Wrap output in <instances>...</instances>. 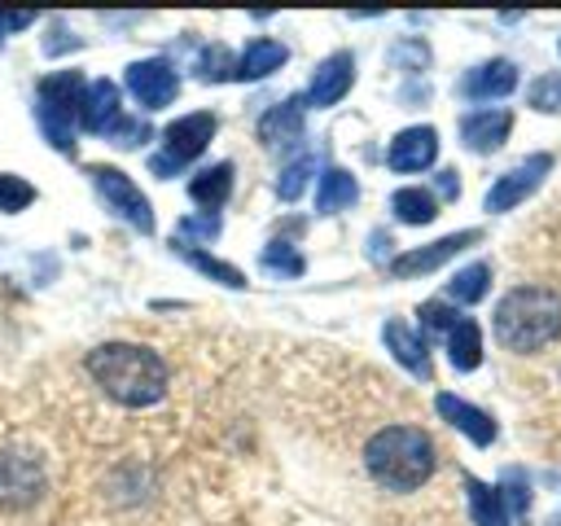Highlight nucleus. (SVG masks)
I'll list each match as a JSON object with an SVG mask.
<instances>
[{"mask_svg": "<svg viewBox=\"0 0 561 526\" xmlns=\"http://www.w3.org/2000/svg\"><path fill=\"white\" fill-rule=\"evenodd\" d=\"M88 175H92L96 193L105 197V206H110L118 219H127L136 232H153V206H149V197L131 184V175H123L118 167H105V162H92Z\"/></svg>", "mask_w": 561, "mask_h": 526, "instance_id": "7", "label": "nucleus"}, {"mask_svg": "<svg viewBox=\"0 0 561 526\" xmlns=\"http://www.w3.org/2000/svg\"><path fill=\"white\" fill-rule=\"evenodd\" d=\"M83 75L79 70H57L48 79H39V92H35V118L48 136L53 149L61 153H75V127H79V110H83Z\"/></svg>", "mask_w": 561, "mask_h": 526, "instance_id": "4", "label": "nucleus"}, {"mask_svg": "<svg viewBox=\"0 0 561 526\" xmlns=\"http://www.w3.org/2000/svg\"><path fill=\"white\" fill-rule=\"evenodd\" d=\"M48 495V473L39 451L22 443H0V513H26Z\"/></svg>", "mask_w": 561, "mask_h": 526, "instance_id": "5", "label": "nucleus"}, {"mask_svg": "<svg viewBox=\"0 0 561 526\" xmlns=\"http://www.w3.org/2000/svg\"><path fill=\"white\" fill-rule=\"evenodd\" d=\"M513 88H517V66L504 61V57L482 61V66H473V70L460 79V92H465L469 101H500V96H508Z\"/></svg>", "mask_w": 561, "mask_h": 526, "instance_id": "17", "label": "nucleus"}, {"mask_svg": "<svg viewBox=\"0 0 561 526\" xmlns=\"http://www.w3.org/2000/svg\"><path fill=\"white\" fill-rule=\"evenodd\" d=\"M495 338L500 346L530 355L561 338V294L548 285H517L495 307Z\"/></svg>", "mask_w": 561, "mask_h": 526, "instance_id": "3", "label": "nucleus"}, {"mask_svg": "<svg viewBox=\"0 0 561 526\" xmlns=\"http://www.w3.org/2000/svg\"><path fill=\"white\" fill-rule=\"evenodd\" d=\"M486 289H491V267L486 263H469V267H460L451 281H447V298L451 302H478V298H486Z\"/></svg>", "mask_w": 561, "mask_h": 526, "instance_id": "26", "label": "nucleus"}, {"mask_svg": "<svg viewBox=\"0 0 561 526\" xmlns=\"http://www.w3.org/2000/svg\"><path fill=\"white\" fill-rule=\"evenodd\" d=\"M390 210L399 224H430L438 215V197L430 188H399L390 197Z\"/></svg>", "mask_w": 561, "mask_h": 526, "instance_id": "25", "label": "nucleus"}, {"mask_svg": "<svg viewBox=\"0 0 561 526\" xmlns=\"http://www.w3.org/2000/svg\"><path fill=\"white\" fill-rule=\"evenodd\" d=\"M197 75H202L206 83H224V79H237V61H232V53H228L224 44H210V48H202V57H197Z\"/></svg>", "mask_w": 561, "mask_h": 526, "instance_id": "28", "label": "nucleus"}, {"mask_svg": "<svg viewBox=\"0 0 561 526\" xmlns=\"http://www.w3.org/2000/svg\"><path fill=\"white\" fill-rule=\"evenodd\" d=\"M302 110H307L302 96H289V101L272 105V110L259 118L263 145H289V140H298V136H302Z\"/></svg>", "mask_w": 561, "mask_h": 526, "instance_id": "19", "label": "nucleus"}, {"mask_svg": "<svg viewBox=\"0 0 561 526\" xmlns=\"http://www.w3.org/2000/svg\"><path fill=\"white\" fill-rule=\"evenodd\" d=\"M123 79H127V92H131L145 110H162V105H171V101H175V92H180V75L171 70V61H167V57L131 61Z\"/></svg>", "mask_w": 561, "mask_h": 526, "instance_id": "9", "label": "nucleus"}, {"mask_svg": "<svg viewBox=\"0 0 561 526\" xmlns=\"http://www.w3.org/2000/svg\"><path fill=\"white\" fill-rule=\"evenodd\" d=\"M355 202H359V184H355V175H351L346 167H329V171L320 175L316 206H320L324 215H333V210H346V206H355Z\"/></svg>", "mask_w": 561, "mask_h": 526, "instance_id": "21", "label": "nucleus"}, {"mask_svg": "<svg viewBox=\"0 0 561 526\" xmlns=\"http://www.w3.org/2000/svg\"><path fill=\"white\" fill-rule=\"evenodd\" d=\"M31 22H35V13H26V9L22 13H0V39L13 35V31H22V26H31Z\"/></svg>", "mask_w": 561, "mask_h": 526, "instance_id": "35", "label": "nucleus"}, {"mask_svg": "<svg viewBox=\"0 0 561 526\" xmlns=\"http://www.w3.org/2000/svg\"><path fill=\"white\" fill-rule=\"evenodd\" d=\"M513 132V114L508 110H473L460 118V140L473 153H495Z\"/></svg>", "mask_w": 561, "mask_h": 526, "instance_id": "14", "label": "nucleus"}, {"mask_svg": "<svg viewBox=\"0 0 561 526\" xmlns=\"http://www.w3.org/2000/svg\"><path fill=\"white\" fill-rule=\"evenodd\" d=\"M447 359H451V368H460V373H473V368L482 364V329H478L469 316H460L456 329L447 333Z\"/></svg>", "mask_w": 561, "mask_h": 526, "instance_id": "22", "label": "nucleus"}, {"mask_svg": "<svg viewBox=\"0 0 561 526\" xmlns=\"http://www.w3.org/2000/svg\"><path fill=\"white\" fill-rule=\"evenodd\" d=\"M500 500H504V508L517 517V522H526V508H530V487H526V473L522 469H508L504 478H500Z\"/></svg>", "mask_w": 561, "mask_h": 526, "instance_id": "29", "label": "nucleus"}, {"mask_svg": "<svg viewBox=\"0 0 561 526\" xmlns=\"http://www.w3.org/2000/svg\"><path fill=\"white\" fill-rule=\"evenodd\" d=\"M438 193L443 197H456V171H438Z\"/></svg>", "mask_w": 561, "mask_h": 526, "instance_id": "36", "label": "nucleus"}, {"mask_svg": "<svg viewBox=\"0 0 561 526\" xmlns=\"http://www.w3.org/2000/svg\"><path fill=\"white\" fill-rule=\"evenodd\" d=\"M311 171H316V158H311V153L294 158V162L280 171V180H276V197H280V202H298L302 188H307V180H311Z\"/></svg>", "mask_w": 561, "mask_h": 526, "instance_id": "27", "label": "nucleus"}, {"mask_svg": "<svg viewBox=\"0 0 561 526\" xmlns=\"http://www.w3.org/2000/svg\"><path fill=\"white\" fill-rule=\"evenodd\" d=\"M123 123V101L114 79H92L83 92V110H79V127L92 136H114V127Z\"/></svg>", "mask_w": 561, "mask_h": 526, "instance_id": "12", "label": "nucleus"}, {"mask_svg": "<svg viewBox=\"0 0 561 526\" xmlns=\"http://www.w3.org/2000/svg\"><path fill=\"white\" fill-rule=\"evenodd\" d=\"M548 171H552V153H530V158H522L513 171H504V175L486 188V210H491V215L513 210L517 202H526V197L543 184Z\"/></svg>", "mask_w": 561, "mask_h": 526, "instance_id": "8", "label": "nucleus"}, {"mask_svg": "<svg viewBox=\"0 0 561 526\" xmlns=\"http://www.w3.org/2000/svg\"><path fill=\"white\" fill-rule=\"evenodd\" d=\"M232 162H215V167H206V171H197L193 180H188V197L206 210V215H219V206L228 202V193H232Z\"/></svg>", "mask_w": 561, "mask_h": 526, "instance_id": "20", "label": "nucleus"}, {"mask_svg": "<svg viewBox=\"0 0 561 526\" xmlns=\"http://www.w3.org/2000/svg\"><path fill=\"white\" fill-rule=\"evenodd\" d=\"M351 83H355V57L351 53H333V57H324L320 66H316V75H311V83H307V92H302V101L307 105H337L346 92H351Z\"/></svg>", "mask_w": 561, "mask_h": 526, "instance_id": "11", "label": "nucleus"}, {"mask_svg": "<svg viewBox=\"0 0 561 526\" xmlns=\"http://www.w3.org/2000/svg\"><path fill=\"white\" fill-rule=\"evenodd\" d=\"M416 316H421L425 333H451V329H456V320H460L447 302H421V311H416Z\"/></svg>", "mask_w": 561, "mask_h": 526, "instance_id": "33", "label": "nucleus"}, {"mask_svg": "<svg viewBox=\"0 0 561 526\" xmlns=\"http://www.w3.org/2000/svg\"><path fill=\"white\" fill-rule=\"evenodd\" d=\"M31 202H35V188H31L22 175L0 171V215H18V210H26Z\"/></svg>", "mask_w": 561, "mask_h": 526, "instance_id": "31", "label": "nucleus"}, {"mask_svg": "<svg viewBox=\"0 0 561 526\" xmlns=\"http://www.w3.org/2000/svg\"><path fill=\"white\" fill-rule=\"evenodd\" d=\"M557 48H561V44H557Z\"/></svg>", "mask_w": 561, "mask_h": 526, "instance_id": "37", "label": "nucleus"}, {"mask_svg": "<svg viewBox=\"0 0 561 526\" xmlns=\"http://www.w3.org/2000/svg\"><path fill=\"white\" fill-rule=\"evenodd\" d=\"M381 338H386V351L412 373V377H430L434 373V364H430V346H425V338L408 324V320H386V329H381Z\"/></svg>", "mask_w": 561, "mask_h": 526, "instance_id": "16", "label": "nucleus"}, {"mask_svg": "<svg viewBox=\"0 0 561 526\" xmlns=\"http://www.w3.org/2000/svg\"><path fill=\"white\" fill-rule=\"evenodd\" d=\"M465 500H469V517H473V526H504V522H508V508H504L500 491L486 487V482H478L473 473L465 478Z\"/></svg>", "mask_w": 561, "mask_h": 526, "instance_id": "24", "label": "nucleus"}, {"mask_svg": "<svg viewBox=\"0 0 561 526\" xmlns=\"http://www.w3.org/2000/svg\"><path fill=\"white\" fill-rule=\"evenodd\" d=\"M285 57H289V48H285L280 39L259 35V39H250V44H245V53L237 57V79H241V83L267 79L272 70H280V66H285Z\"/></svg>", "mask_w": 561, "mask_h": 526, "instance_id": "18", "label": "nucleus"}, {"mask_svg": "<svg viewBox=\"0 0 561 526\" xmlns=\"http://www.w3.org/2000/svg\"><path fill=\"white\" fill-rule=\"evenodd\" d=\"M434 438L416 425H386L364 443V469L386 491H416L434 473Z\"/></svg>", "mask_w": 561, "mask_h": 526, "instance_id": "2", "label": "nucleus"}, {"mask_svg": "<svg viewBox=\"0 0 561 526\" xmlns=\"http://www.w3.org/2000/svg\"><path fill=\"white\" fill-rule=\"evenodd\" d=\"M88 377L123 408H153L167 395V364L140 342H101L83 355Z\"/></svg>", "mask_w": 561, "mask_h": 526, "instance_id": "1", "label": "nucleus"}, {"mask_svg": "<svg viewBox=\"0 0 561 526\" xmlns=\"http://www.w3.org/2000/svg\"><path fill=\"white\" fill-rule=\"evenodd\" d=\"M434 158H438V132L434 127H403L386 149L390 171H403V175L408 171H425Z\"/></svg>", "mask_w": 561, "mask_h": 526, "instance_id": "13", "label": "nucleus"}, {"mask_svg": "<svg viewBox=\"0 0 561 526\" xmlns=\"http://www.w3.org/2000/svg\"><path fill=\"white\" fill-rule=\"evenodd\" d=\"M473 241H482L478 228L447 232V237H438V241H430V245H421V250H408V254L390 259V272H394V276H421V272H434V267H443L447 259H456V254H460L465 245H473Z\"/></svg>", "mask_w": 561, "mask_h": 526, "instance_id": "10", "label": "nucleus"}, {"mask_svg": "<svg viewBox=\"0 0 561 526\" xmlns=\"http://www.w3.org/2000/svg\"><path fill=\"white\" fill-rule=\"evenodd\" d=\"M526 96L539 114H561V75H539Z\"/></svg>", "mask_w": 561, "mask_h": 526, "instance_id": "32", "label": "nucleus"}, {"mask_svg": "<svg viewBox=\"0 0 561 526\" xmlns=\"http://www.w3.org/2000/svg\"><path fill=\"white\" fill-rule=\"evenodd\" d=\"M434 408H438V416H443L447 425H456L469 443H478V447H491V443H495V421H491L478 403H465L460 395H447V390H443V395L434 399Z\"/></svg>", "mask_w": 561, "mask_h": 526, "instance_id": "15", "label": "nucleus"}, {"mask_svg": "<svg viewBox=\"0 0 561 526\" xmlns=\"http://www.w3.org/2000/svg\"><path fill=\"white\" fill-rule=\"evenodd\" d=\"M263 267L276 272V276H302V254L289 245V241H267L263 245Z\"/></svg>", "mask_w": 561, "mask_h": 526, "instance_id": "30", "label": "nucleus"}, {"mask_svg": "<svg viewBox=\"0 0 561 526\" xmlns=\"http://www.w3.org/2000/svg\"><path fill=\"white\" fill-rule=\"evenodd\" d=\"M219 232V215H206V219H180V228H175V241H188V237H215Z\"/></svg>", "mask_w": 561, "mask_h": 526, "instance_id": "34", "label": "nucleus"}, {"mask_svg": "<svg viewBox=\"0 0 561 526\" xmlns=\"http://www.w3.org/2000/svg\"><path fill=\"white\" fill-rule=\"evenodd\" d=\"M215 114L210 110H197V114H184V118H175V123H167L162 127V149L149 158V171L153 175H175V171H184L210 140H215Z\"/></svg>", "mask_w": 561, "mask_h": 526, "instance_id": "6", "label": "nucleus"}, {"mask_svg": "<svg viewBox=\"0 0 561 526\" xmlns=\"http://www.w3.org/2000/svg\"><path fill=\"white\" fill-rule=\"evenodd\" d=\"M171 250L188 263V267H197L202 276H210V281H219V285H228V289H245V276H241V267H232V263H224V259H215V254H206L202 245H184V241H171Z\"/></svg>", "mask_w": 561, "mask_h": 526, "instance_id": "23", "label": "nucleus"}]
</instances>
